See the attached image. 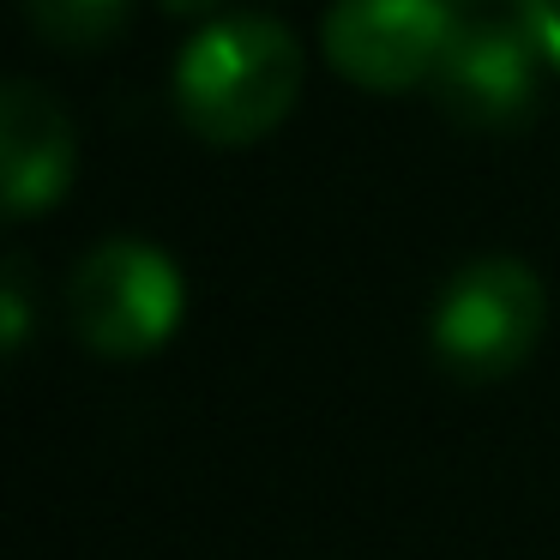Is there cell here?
<instances>
[{
    "label": "cell",
    "mask_w": 560,
    "mask_h": 560,
    "mask_svg": "<svg viewBox=\"0 0 560 560\" xmlns=\"http://www.w3.org/2000/svg\"><path fill=\"white\" fill-rule=\"evenodd\" d=\"M452 31L446 0H338L326 13V55L350 85L404 91L440 67Z\"/></svg>",
    "instance_id": "obj_5"
},
{
    "label": "cell",
    "mask_w": 560,
    "mask_h": 560,
    "mask_svg": "<svg viewBox=\"0 0 560 560\" xmlns=\"http://www.w3.org/2000/svg\"><path fill=\"white\" fill-rule=\"evenodd\" d=\"M25 319H31V307H25V259H13L7 266V343H25Z\"/></svg>",
    "instance_id": "obj_8"
},
{
    "label": "cell",
    "mask_w": 560,
    "mask_h": 560,
    "mask_svg": "<svg viewBox=\"0 0 560 560\" xmlns=\"http://www.w3.org/2000/svg\"><path fill=\"white\" fill-rule=\"evenodd\" d=\"M163 7H170V13H187V19H194V13H206V7H218V0H163Z\"/></svg>",
    "instance_id": "obj_9"
},
{
    "label": "cell",
    "mask_w": 560,
    "mask_h": 560,
    "mask_svg": "<svg viewBox=\"0 0 560 560\" xmlns=\"http://www.w3.org/2000/svg\"><path fill=\"white\" fill-rule=\"evenodd\" d=\"M25 7H31V25L49 43H61V49H91V43H103L127 13V0H25Z\"/></svg>",
    "instance_id": "obj_7"
},
{
    "label": "cell",
    "mask_w": 560,
    "mask_h": 560,
    "mask_svg": "<svg viewBox=\"0 0 560 560\" xmlns=\"http://www.w3.org/2000/svg\"><path fill=\"white\" fill-rule=\"evenodd\" d=\"M295 91H302V49L278 19H259V13L218 19L175 61L182 121L211 145L266 139L295 109Z\"/></svg>",
    "instance_id": "obj_1"
},
{
    "label": "cell",
    "mask_w": 560,
    "mask_h": 560,
    "mask_svg": "<svg viewBox=\"0 0 560 560\" xmlns=\"http://www.w3.org/2000/svg\"><path fill=\"white\" fill-rule=\"evenodd\" d=\"M73 182V127H67L61 103L31 79H13L0 91V187H7V211L31 218L49 211Z\"/></svg>",
    "instance_id": "obj_6"
},
{
    "label": "cell",
    "mask_w": 560,
    "mask_h": 560,
    "mask_svg": "<svg viewBox=\"0 0 560 560\" xmlns=\"http://www.w3.org/2000/svg\"><path fill=\"white\" fill-rule=\"evenodd\" d=\"M548 55L518 19H488V25H458L434 67V97L470 133H506L536 109V79Z\"/></svg>",
    "instance_id": "obj_4"
},
{
    "label": "cell",
    "mask_w": 560,
    "mask_h": 560,
    "mask_svg": "<svg viewBox=\"0 0 560 560\" xmlns=\"http://www.w3.org/2000/svg\"><path fill=\"white\" fill-rule=\"evenodd\" d=\"M542 283L518 259H470L434 302V355L458 380H500L542 338Z\"/></svg>",
    "instance_id": "obj_3"
},
{
    "label": "cell",
    "mask_w": 560,
    "mask_h": 560,
    "mask_svg": "<svg viewBox=\"0 0 560 560\" xmlns=\"http://www.w3.org/2000/svg\"><path fill=\"white\" fill-rule=\"evenodd\" d=\"M182 271L145 242H103L97 254L79 259L67 283V314L85 350L109 362L151 355L175 326H182Z\"/></svg>",
    "instance_id": "obj_2"
}]
</instances>
